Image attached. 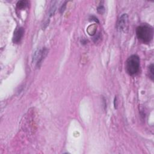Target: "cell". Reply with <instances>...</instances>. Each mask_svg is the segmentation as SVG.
Returning <instances> with one entry per match:
<instances>
[{
	"instance_id": "cell-1",
	"label": "cell",
	"mask_w": 154,
	"mask_h": 154,
	"mask_svg": "<svg viewBox=\"0 0 154 154\" xmlns=\"http://www.w3.org/2000/svg\"><path fill=\"white\" fill-rule=\"evenodd\" d=\"M137 37L144 43H149L153 37V29L148 25H142L136 30Z\"/></svg>"
},
{
	"instance_id": "cell-2",
	"label": "cell",
	"mask_w": 154,
	"mask_h": 154,
	"mask_svg": "<svg viewBox=\"0 0 154 154\" xmlns=\"http://www.w3.org/2000/svg\"><path fill=\"white\" fill-rule=\"evenodd\" d=\"M140 69V59L136 55H133L126 62V70L130 75L136 74Z\"/></svg>"
},
{
	"instance_id": "cell-3",
	"label": "cell",
	"mask_w": 154,
	"mask_h": 154,
	"mask_svg": "<svg viewBox=\"0 0 154 154\" xmlns=\"http://www.w3.org/2000/svg\"><path fill=\"white\" fill-rule=\"evenodd\" d=\"M48 49L46 48L37 49L34 53L33 58V62L36 64V67H40L42 62L44 60L48 54Z\"/></svg>"
},
{
	"instance_id": "cell-4",
	"label": "cell",
	"mask_w": 154,
	"mask_h": 154,
	"mask_svg": "<svg viewBox=\"0 0 154 154\" xmlns=\"http://www.w3.org/2000/svg\"><path fill=\"white\" fill-rule=\"evenodd\" d=\"M128 16L127 14H123L117 22V29L119 32H125L128 27Z\"/></svg>"
},
{
	"instance_id": "cell-5",
	"label": "cell",
	"mask_w": 154,
	"mask_h": 154,
	"mask_svg": "<svg viewBox=\"0 0 154 154\" xmlns=\"http://www.w3.org/2000/svg\"><path fill=\"white\" fill-rule=\"evenodd\" d=\"M24 34V30L22 27H18L14 32L13 37V42L15 44H18L20 42Z\"/></svg>"
},
{
	"instance_id": "cell-6",
	"label": "cell",
	"mask_w": 154,
	"mask_h": 154,
	"mask_svg": "<svg viewBox=\"0 0 154 154\" xmlns=\"http://www.w3.org/2000/svg\"><path fill=\"white\" fill-rule=\"evenodd\" d=\"M28 5H29V3H28V1H20L18 2V3L16 4V7L18 10H21V9H24L26 8Z\"/></svg>"
},
{
	"instance_id": "cell-7",
	"label": "cell",
	"mask_w": 154,
	"mask_h": 154,
	"mask_svg": "<svg viewBox=\"0 0 154 154\" xmlns=\"http://www.w3.org/2000/svg\"><path fill=\"white\" fill-rule=\"evenodd\" d=\"M149 77L152 80H153L154 74H153V64H151L149 66Z\"/></svg>"
},
{
	"instance_id": "cell-8",
	"label": "cell",
	"mask_w": 154,
	"mask_h": 154,
	"mask_svg": "<svg viewBox=\"0 0 154 154\" xmlns=\"http://www.w3.org/2000/svg\"><path fill=\"white\" fill-rule=\"evenodd\" d=\"M97 12L100 14H103L105 12V8L102 4H100V6L97 7Z\"/></svg>"
},
{
	"instance_id": "cell-9",
	"label": "cell",
	"mask_w": 154,
	"mask_h": 154,
	"mask_svg": "<svg viewBox=\"0 0 154 154\" xmlns=\"http://www.w3.org/2000/svg\"><path fill=\"white\" fill-rule=\"evenodd\" d=\"M66 3H65L64 4H63L61 8H60V13H63V12H64V10H65V8H66Z\"/></svg>"
},
{
	"instance_id": "cell-10",
	"label": "cell",
	"mask_w": 154,
	"mask_h": 154,
	"mask_svg": "<svg viewBox=\"0 0 154 154\" xmlns=\"http://www.w3.org/2000/svg\"><path fill=\"white\" fill-rule=\"evenodd\" d=\"M91 18H92V21H95L96 22H97V23H98L99 22H98V20H97V19L96 18V17H95V16H91Z\"/></svg>"
}]
</instances>
